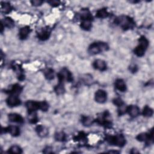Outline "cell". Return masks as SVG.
<instances>
[{
  "instance_id": "obj_30",
  "label": "cell",
  "mask_w": 154,
  "mask_h": 154,
  "mask_svg": "<svg viewBox=\"0 0 154 154\" xmlns=\"http://www.w3.org/2000/svg\"><path fill=\"white\" fill-rule=\"evenodd\" d=\"M55 138L58 141H64L66 139V135L63 132H59L55 134Z\"/></svg>"
},
{
  "instance_id": "obj_1",
  "label": "cell",
  "mask_w": 154,
  "mask_h": 154,
  "mask_svg": "<svg viewBox=\"0 0 154 154\" xmlns=\"http://www.w3.org/2000/svg\"><path fill=\"white\" fill-rule=\"evenodd\" d=\"M115 23L124 30L132 29L135 26V22L134 20L129 16L125 15L117 17L115 19Z\"/></svg>"
},
{
  "instance_id": "obj_15",
  "label": "cell",
  "mask_w": 154,
  "mask_h": 154,
  "mask_svg": "<svg viewBox=\"0 0 154 154\" xmlns=\"http://www.w3.org/2000/svg\"><path fill=\"white\" fill-rule=\"evenodd\" d=\"M126 112L133 117H137L140 114V109L137 105H129L127 106Z\"/></svg>"
},
{
  "instance_id": "obj_11",
  "label": "cell",
  "mask_w": 154,
  "mask_h": 154,
  "mask_svg": "<svg viewBox=\"0 0 154 154\" xmlns=\"http://www.w3.org/2000/svg\"><path fill=\"white\" fill-rule=\"evenodd\" d=\"M7 104L9 106H16L21 103V101L17 96L10 95L6 100Z\"/></svg>"
},
{
  "instance_id": "obj_10",
  "label": "cell",
  "mask_w": 154,
  "mask_h": 154,
  "mask_svg": "<svg viewBox=\"0 0 154 154\" xmlns=\"http://www.w3.org/2000/svg\"><path fill=\"white\" fill-rule=\"evenodd\" d=\"M4 131V132H8L11 135L14 137H17L20 134V129L16 126H9L6 128H2L1 133Z\"/></svg>"
},
{
  "instance_id": "obj_9",
  "label": "cell",
  "mask_w": 154,
  "mask_h": 154,
  "mask_svg": "<svg viewBox=\"0 0 154 154\" xmlns=\"http://www.w3.org/2000/svg\"><path fill=\"white\" fill-rule=\"evenodd\" d=\"M25 106L28 112L36 111L38 109H40V102L28 100L25 103Z\"/></svg>"
},
{
  "instance_id": "obj_20",
  "label": "cell",
  "mask_w": 154,
  "mask_h": 154,
  "mask_svg": "<svg viewBox=\"0 0 154 154\" xmlns=\"http://www.w3.org/2000/svg\"><path fill=\"white\" fill-rule=\"evenodd\" d=\"M35 130L37 132V134L41 137H45L48 134V129L42 125L37 126Z\"/></svg>"
},
{
  "instance_id": "obj_26",
  "label": "cell",
  "mask_w": 154,
  "mask_h": 154,
  "mask_svg": "<svg viewBox=\"0 0 154 154\" xmlns=\"http://www.w3.org/2000/svg\"><path fill=\"white\" fill-rule=\"evenodd\" d=\"M28 120L30 123H35L38 121V117L37 116V114L35 111L32 112H28Z\"/></svg>"
},
{
  "instance_id": "obj_3",
  "label": "cell",
  "mask_w": 154,
  "mask_h": 154,
  "mask_svg": "<svg viewBox=\"0 0 154 154\" xmlns=\"http://www.w3.org/2000/svg\"><path fill=\"white\" fill-rule=\"evenodd\" d=\"M148 46V40L144 36H141L138 40V46L134 49V54L138 57L143 56Z\"/></svg>"
},
{
  "instance_id": "obj_28",
  "label": "cell",
  "mask_w": 154,
  "mask_h": 154,
  "mask_svg": "<svg viewBox=\"0 0 154 154\" xmlns=\"http://www.w3.org/2000/svg\"><path fill=\"white\" fill-rule=\"evenodd\" d=\"M153 109L150 107L148 106H144L143 111V115L144 117H151L153 115Z\"/></svg>"
},
{
  "instance_id": "obj_27",
  "label": "cell",
  "mask_w": 154,
  "mask_h": 154,
  "mask_svg": "<svg viewBox=\"0 0 154 154\" xmlns=\"http://www.w3.org/2000/svg\"><path fill=\"white\" fill-rule=\"evenodd\" d=\"M64 91L65 90H64L63 82L59 81L58 85L55 87V91L58 94H63L64 92Z\"/></svg>"
},
{
  "instance_id": "obj_33",
  "label": "cell",
  "mask_w": 154,
  "mask_h": 154,
  "mask_svg": "<svg viewBox=\"0 0 154 154\" xmlns=\"http://www.w3.org/2000/svg\"><path fill=\"white\" fill-rule=\"evenodd\" d=\"M32 5H34V6H39L40 5H42V4L43 3L42 1H40V0H34L31 1Z\"/></svg>"
},
{
  "instance_id": "obj_6",
  "label": "cell",
  "mask_w": 154,
  "mask_h": 154,
  "mask_svg": "<svg viewBox=\"0 0 154 154\" xmlns=\"http://www.w3.org/2000/svg\"><path fill=\"white\" fill-rule=\"evenodd\" d=\"M58 78L59 81L60 82H64V81L65 80L69 82L73 81V77H72V73L66 68L63 69L59 72V73L58 74Z\"/></svg>"
},
{
  "instance_id": "obj_36",
  "label": "cell",
  "mask_w": 154,
  "mask_h": 154,
  "mask_svg": "<svg viewBox=\"0 0 154 154\" xmlns=\"http://www.w3.org/2000/svg\"><path fill=\"white\" fill-rule=\"evenodd\" d=\"M137 67L135 65H133L132 66H131V68H130L131 72H135L137 71Z\"/></svg>"
},
{
  "instance_id": "obj_2",
  "label": "cell",
  "mask_w": 154,
  "mask_h": 154,
  "mask_svg": "<svg viewBox=\"0 0 154 154\" xmlns=\"http://www.w3.org/2000/svg\"><path fill=\"white\" fill-rule=\"evenodd\" d=\"M109 46L106 43L102 42H97L91 43L88 47V51L91 55H96L108 49Z\"/></svg>"
},
{
  "instance_id": "obj_21",
  "label": "cell",
  "mask_w": 154,
  "mask_h": 154,
  "mask_svg": "<svg viewBox=\"0 0 154 154\" xmlns=\"http://www.w3.org/2000/svg\"><path fill=\"white\" fill-rule=\"evenodd\" d=\"M1 22H2V24L4 26L9 28H11L14 26V20L11 18L8 17H5L4 19H3L1 21Z\"/></svg>"
},
{
  "instance_id": "obj_34",
  "label": "cell",
  "mask_w": 154,
  "mask_h": 154,
  "mask_svg": "<svg viewBox=\"0 0 154 154\" xmlns=\"http://www.w3.org/2000/svg\"><path fill=\"white\" fill-rule=\"evenodd\" d=\"M48 3L50 4L52 6H57L60 4V1H48Z\"/></svg>"
},
{
  "instance_id": "obj_16",
  "label": "cell",
  "mask_w": 154,
  "mask_h": 154,
  "mask_svg": "<svg viewBox=\"0 0 154 154\" xmlns=\"http://www.w3.org/2000/svg\"><path fill=\"white\" fill-rule=\"evenodd\" d=\"M8 119L11 122L22 123L24 120L21 115L17 113H11L8 114Z\"/></svg>"
},
{
  "instance_id": "obj_4",
  "label": "cell",
  "mask_w": 154,
  "mask_h": 154,
  "mask_svg": "<svg viewBox=\"0 0 154 154\" xmlns=\"http://www.w3.org/2000/svg\"><path fill=\"white\" fill-rule=\"evenodd\" d=\"M106 141L110 144L118 147H122L126 143V139L122 134L116 135H107L105 138Z\"/></svg>"
},
{
  "instance_id": "obj_25",
  "label": "cell",
  "mask_w": 154,
  "mask_h": 154,
  "mask_svg": "<svg viewBox=\"0 0 154 154\" xmlns=\"http://www.w3.org/2000/svg\"><path fill=\"white\" fill-rule=\"evenodd\" d=\"M91 21L90 20H82L81 23V27L82 29L88 31L91 29Z\"/></svg>"
},
{
  "instance_id": "obj_12",
  "label": "cell",
  "mask_w": 154,
  "mask_h": 154,
  "mask_svg": "<svg viewBox=\"0 0 154 154\" xmlns=\"http://www.w3.org/2000/svg\"><path fill=\"white\" fill-rule=\"evenodd\" d=\"M51 34V30L48 28H44L40 29L37 33L38 38L41 40H47Z\"/></svg>"
},
{
  "instance_id": "obj_17",
  "label": "cell",
  "mask_w": 154,
  "mask_h": 154,
  "mask_svg": "<svg viewBox=\"0 0 154 154\" xmlns=\"http://www.w3.org/2000/svg\"><path fill=\"white\" fill-rule=\"evenodd\" d=\"M79 17H80V19H81V21L82 20L92 21V20H93V16H92L90 12V11L87 9L82 10L79 14Z\"/></svg>"
},
{
  "instance_id": "obj_35",
  "label": "cell",
  "mask_w": 154,
  "mask_h": 154,
  "mask_svg": "<svg viewBox=\"0 0 154 154\" xmlns=\"http://www.w3.org/2000/svg\"><path fill=\"white\" fill-rule=\"evenodd\" d=\"M44 153H52V149L50 147H47L46 148H45L44 149V151H43Z\"/></svg>"
},
{
  "instance_id": "obj_23",
  "label": "cell",
  "mask_w": 154,
  "mask_h": 154,
  "mask_svg": "<svg viewBox=\"0 0 154 154\" xmlns=\"http://www.w3.org/2000/svg\"><path fill=\"white\" fill-rule=\"evenodd\" d=\"M109 16V13L106 8H101L97 11L96 16L98 18H105Z\"/></svg>"
},
{
  "instance_id": "obj_19",
  "label": "cell",
  "mask_w": 154,
  "mask_h": 154,
  "mask_svg": "<svg viewBox=\"0 0 154 154\" xmlns=\"http://www.w3.org/2000/svg\"><path fill=\"white\" fill-rule=\"evenodd\" d=\"M116 88L120 91L124 92L126 90V85L125 81L122 79H117L115 82Z\"/></svg>"
},
{
  "instance_id": "obj_29",
  "label": "cell",
  "mask_w": 154,
  "mask_h": 154,
  "mask_svg": "<svg viewBox=\"0 0 154 154\" xmlns=\"http://www.w3.org/2000/svg\"><path fill=\"white\" fill-rule=\"evenodd\" d=\"M8 152L12 153H22V150L20 148V147H19V146L14 145V146H12L8 149Z\"/></svg>"
},
{
  "instance_id": "obj_22",
  "label": "cell",
  "mask_w": 154,
  "mask_h": 154,
  "mask_svg": "<svg viewBox=\"0 0 154 154\" xmlns=\"http://www.w3.org/2000/svg\"><path fill=\"white\" fill-rule=\"evenodd\" d=\"M1 8L2 12L4 13H8L12 10V7L9 3L7 2H1Z\"/></svg>"
},
{
  "instance_id": "obj_8",
  "label": "cell",
  "mask_w": 154,
  "mask_h": 154,
  "mask_svg": "<svg viewBox=\"0 0 154 154\" xmlns=\"http://www.w3.org/2000/svg\"><path fill=\"white\" fill-rule=\"evenodd\" d=\"M95 100L99 103H103L107 99L106 92L103 90H98L95 93Z\"/></svg>"
},
{
  "instance_id": "obj_13",
  "label": "cell",
  "mask_w": 154,
  "mask_h": 154,
  "mask_svg": "<svg viewBox=\"0 0 154 154\" xmlns=\"http://www.w3.org/2000/svg\"><path fill=\"white\" fill-rule=\"evenodd\" d=\"M93 66L94 69L99 70L100 71H103L106 69V63L102 60H96L93 63Z\"/></svg>"
},
{
  "instance_id": "obj_18",
  "label": "cell",
  "mask_w": 154,
  "mask_h": 154,
  "mask_svg": "<svg viewBox=\"0 0 154 154\" xmlns=\"http://www.w3.org/2000/svg\"><path fill=\"white\" fill-rule=\"evenodd\" d=\"M30 31H31V29H30L29 27L28 26L21 28L19 30V38L22 40H24V39L28 37V36L29 35Z\"/></svg>"
},
{
  "instance_id": "obj_14",
  "label": "cell",
  "mask_w": 154,
  "mask_h": 154,
  "mask_svg": "<svg viewBox=\"0 0 154 154\" xmlns=\"http://www.w3.org/2000/svg\"><path fill=\"white\" fill-rule=\"evenodd\" d=\"M22 90V87L17 84L13 85L11 88L7 90V93L10 94V95H14V96H17L19 94L21 93Z\"/></svg>"
},
{
  "instance_id": "obj_32",
  "label": "cell",
  "mask_w": 154,
  "mask_h": 154,
  "mask_svg": "<svg viewBox=\"0 0 154 154\" xmlns=\"http://www.w3.org/2000/svg\"><path fill=\"white\" fill-rule=\"evenodd\" d=\"M113 102H114V103L116 105H117L118 107H119V106H122V105H123V102L122 100L120 98H119V97H117V98L115 99L114 100Z\"/></svg>"
},
{
  "instance_id": "obj_24",
  "label": "cell",
  "mask_w": 154,
  "mask_h": 154,
  "mask_svg": "<svg viewBox=\"0 0 154 154\" xmlns=\"http://www.w3.org/2000/svg\"><path fill=\"white\" fill-rule=\"evenodd\" d=\"M94 120L88 116H82L81 119V122L84 126H90L93 124Z\"/></svg>"
},
{
  "instance_id": "obj_7",
  "label": "cell",
  "mask_w": 154,
  "mask_h": 154,
  "mask_svg": "<svg viewBox=\"0 0 154 154\" xmlns=\"http://www.w3.org/2000/svg\"><path fill=\"white\" fill-rule=\"evenodd\" d=\"M136 138L138 141H141V142H149L152 141L153 137V131L151 130L150 132L149 133H141L138 134L137 137Z\"/></svg>"
},
{
  "instance_id": "obj_5",
  "label": "cell",
  "mask_w": 154,
  "mask_h": 154,
  "mask_svg": "<svg viewBox=\"0 0 154 154\" xmlns=\"http://www.w3.org/2000/svg\"><path fill=\"white\" fill-rule=\"evenodd\" d=\"M96 122L99 125L105 127H109L112 124L111 120L110 119V115L108 111H105L100 116H99L96 119Z\"/></svg>"
},
{
  "instance_id": "obj_31",
  "label": "cell",
  "mask_w": 154,
  "mask_h": 154,
  "mask_svg": "<svg viewBox=\"0 0 154 154\" xmlns=\"http://www.w3.org/2000/svg\"><path fill=\"white\" fill-rule=\"evenodd\" d=\"M45 75L46 78L48 79H52L54 78V71L52 69H48L45 72Z\"/></svg>"
}]
</instances>
